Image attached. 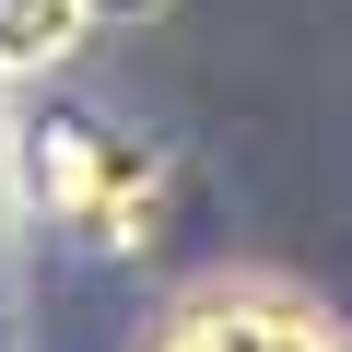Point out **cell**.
I'll return each instance as SVG.
<instances>
[{
  "label": "cell",
  "mask_w": 352,
  "mask_h": 352,
  "mask_svg": "<svg viewBox=\"0 0 352 352\" xmlns=\"http://www.w3.org/2000/svg\"><path fill=\"white\" fill-rule=\"evenodd\" d=\"M12 164H24V200L59 212L82 247H153V223H164V164L94 118H24Z\"/></svg>",
  "instance_id": "6da1fadb"
},
{
  "label": "cell",
  "mask_w": 352,
  "mask_h": 352,
  "mask_svg": "<svg viewBox=\"0 0 352 352\" xmlns=\"http://www.w3.org/2000/svg\"><path fill=\"white\" fill-rule=\"evenodd\" d=\"M153 352H352V329L282 282H212L153 329Z\"/></svg>",
  "instance_id": "7a4b0ae2"
},
{
  "label": "cell",
  "mask_w": 352,
  "mask_h": 352,
  "mask_svg": "<svg viewBox=\"0 0 352 352\" xmlns=\"http://www.w3.org/2000/svg\"><path fill=\"white\" fill-rule=\"evenodd\" d=\"M82 36H94V12H82V0H0V82L59 71Z\"/></svg>",
  "instance_id": "3957f363"
},
{
  "label": "cell",
  "mask_w": 352,
  "mask_h": 352,
  "mask_svg": "<svg viewBox=\"0 0 352 352\" xmlns=\"http://www.w3.org/2000/svg\"><path fill=\"white\" fill-rule=\"evenodd\" d=\"M82 12H94V24H153L164 0H82Z\"/></svg>",
  "instance_id": "277c9868"
}]
</instances>
